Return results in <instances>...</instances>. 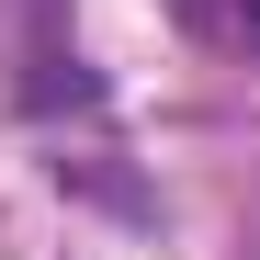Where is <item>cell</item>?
<instances>
[{
  "instance_id": "1",
  "label": "cell",
  "mask_w": 260,
  "mask_h": 260,
  "mask_svg": "<svg viewBox=\"0 0 260 260\" xmlns=\"http://www.w3.org/2000/svg\"><path fill=\"white\" fill-rule=\"evenodd\" d=\"M238 34H249V46H260V0H238Z\"/></svg>"
}]
</instances>
